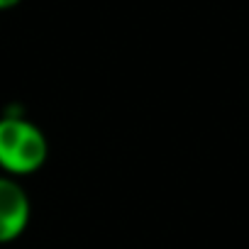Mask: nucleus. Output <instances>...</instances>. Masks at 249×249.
Here are the masks:
<instances>
[{"instance_id": "f257e3e1", "label": "nucleus", "mask_w": 249, "mask_h": 249, "mask_svg": "<svg viewBox=\"0 0 249 249\" xmlns=\"http://www.w3.org/2000/svg\"><path fill=\"white\" fill-rule=\"evenodd\" d=\"M49 157V142L39 124L25 115L0 117V171L13 178L37 174Z\"/></svg>"}, {"instance_id": "f03ea898", "label": "nucleus", "mask_w": 249, "mask_h": 249, "mask_svg": "<svg viewBox=\"0 0 249 249\" xmlns=\"http://www.w3.org/2000/svg\"><path fill=\"white\" fill-rule=\"evenodd\" d=\"M32 203L20 178L0 174V244L20 239L30 225Z\"/></svg>"}, {"instance_id": "7ed1b4c3", "label": "nucleus", "mask_w": 249, "mask_h": 249, "mask_svg": "<svg viewBox=\"0 0 249 249\" xmlns=\"http://www.w3.org/2000/svg\"><path fill=\"white\" fill-rule=\"evenodd\" d=\"M15 5H20V0H0V10H13Z\"/></svg>"}]
</instances>
